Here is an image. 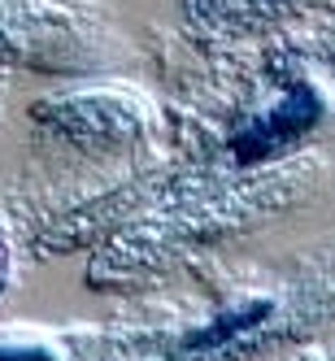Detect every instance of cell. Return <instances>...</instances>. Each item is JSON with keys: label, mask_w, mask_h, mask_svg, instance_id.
<instances>
[{"label": "cell", "mask_w": 335, "mask_h": 361, "mask_svg": "<svg viewBox=\"0 0 335 361\" xmlns=\"http://www.w3.org/2000/svg\"><path fill=\"white\" fill-rule=\"evenodd\" d=\"M322 118V100L314 87H292L279 105L262 118V122H248L244 131L231 140V152L248 166V161H262V157H279L283 148H292L305 131H314Z\"/></svg>", "instance_id": "6da1fadb"}, {"label": "cell", "mask_w": 335, "mask_h": 361, "mask_svg": "<svg viewBox=\"0 0 335 361\" xmlns=\"http://www.w3.org/2000/svg\"><path fill=\"white\" fill-rule=\"evenodd\" d=\"M270 318V305L266 300H252V305H240V309H231V314L214 318L205 331H192L188 340H183V353H209V348H222L226 340H236L240 331L257 326V322H266Z\"/></svg>", "instance_id": "7a4b0ae2"}, {"label": "cell", "mask_w": 335, "mask_h": 361, "mask_svg": "<svg viewBox=\"0 0 335 361\" xmlns=\"http://www.w3.org/2000/svg\"><path fill=\"white\" fill-rule=\"evenodd\" d=\"M0 361H53L48 353H18V348H0Z\"/></svg>", "instance_id": "3957f363"}]
</instances>
